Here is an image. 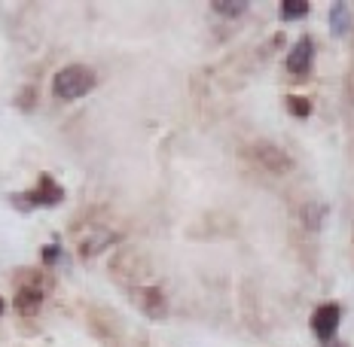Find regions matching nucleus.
Listing matches in <instances>:
<instances>
[{
	"label": "nucleus",
	"instance_id": "0eeeda50",
	"mask_svg": "<svg viewBox=\"0 0 354 347\" xmlns=\"http://www.w3.org/2000/svg\"><path fill=\"white\" fill-rule=\"evenodd\" d=\"M62 186H55L49 177H43L40 183H37L34 192H28V204H58L62 201Z\"/></svg>",
	"mask_w": 354,
	"mask_h": 347
},
{
	"label": "nucleus",
	"instance_id": "f8f14e48",
	"mask_svg": "<svg viewBox=\"0 0 354 347\" xmlns=\"http://www.w3.org/2000/svg\"><path fill=\"white\" fill-rule=\"evenodd\" d=\"M0 311H3V299H0Z\"/></svg>",
	"mask_w": 354,
	"mask_h": 347
},
{
	"label": "nucleus",
	"instance_id": "39448f33",
	"mask_svg": "<svg viewBox=\"0 0 354 347\" xmlns=\"http://www.w3.org/2000/svg\"><path fill=\"white\" fill-rule=\"evenodd\" d=\"M135 305L141 308L144 314H150V317H165L168 311V305H165V295H162L159 290H153V286H144V290H138L135 293Z\"/></svg>",
	"mask_w": 354,
	"mask_h": 347
},
{
	"label": "nucleus",
	"instance_id": "f257e3e1",
	"mask_svg": "<svg viewBox=\"0 0 354 347\" xmlns=\"http://www.w3.org/2000/svg\"><path fill=\"white\" fill-rule=\"evenodd\" d=\"M95 83H98V77H95L92 68H86V64H68V68H62L55 73L53 92L58 101H77L92 92Z\"/></svg>",
	"mask_w": 354,
	"mask_h": 347
},
{
	"label": "nucleus",
	"instance_id": "423d86ee",
	"mask_svg": "<svg viewBox=\"0 0 354 347\" xmlns=\"http://www.w3.org/2000/svg\"><path fill=\"white\" fill-rule=\"evenodd\" d=\"M43 295H46V290H43L40 284H34V280L21 284L19 293H16V308H19V314H34L37 308H40Z\"/></svg>",
	"mask_w": 354,
	"mask_h": 347
},
{
	"label": "nucleus",
	"instance_id": "20e7f679",
	"mask_svg": "<svg viewBox=\"0 0 354 347\" xmlns=\"http://www.w3.org/2000/svg\"><path fill=\"white\" fill-rule=\"evenodd\" d=\"M312 58H315V46L308 37H302L297 46L290 49V55H287V70L293 73V77H306L308 70H312Z\"/></svg>",
	"mask_w": 354,
	"mask_h": 347
},
{
	"label": "nucleus",
	"instance_id": "f03ea898",
	"mask_svg": "<svg viewBox=\"0 0 354 347\" xmlns=\"http://www.w3.org/2000/svg\"><path fill=\"white\" fill-rule=\"evenodd\" d=\"M250 156H254L257 165L266 168V171H272V174H287L293 168L290 156L275 143H254L250 146Z\"/></svg>",
	"mask_w": 354,
	"mask_h": 347
},
{
	"label": "nucleus",
	"instance_id": "6e6552de",
	"mask_svg": "<svg viewBox=\"0 0 354 347\" xmlns=\"http://www.w3.org/2000/svg\"><path fill=\"white\" fill-rule=\"evenodd\" d=\"M330 28H333L336 37H342L348 31V6L345 3H333V10H330Z\"/></svg>",
	"mask_w": 354,
	"mask_h": 347
},
{
	"label": "nucleus",
	"instance_id": "1a4fd4ad",
	"mask_svg": "<svg viewBox=\"0 0 354 347\" xmlns=\"http://www.w3.org/2000/svg\"><path fill=\"white\" fill-rule=\"evenodd\" d=\"M306 12H308L306 0H284V3H281V16L284 19H302Z\"/></svg>",
	"mask_w": 354,
	"mask_h": 347
},
{
	"label": "nucleus",
	"instance_id": "7ed1b4c3",
	"mask_svg": "<svg viewBox=\"0 0 354 347\" xmlns=\"http://www.w3.org/2000/svg\"><path fill=\"white\" fill-rule=\"evenodd\" d=\"M339 320H342L339 305H321L318 311H315V317H312L315 335H318L321 341H330V338H333V332L339 329Z\"/></svg>",
	"mask_w": 354,
	"mask_h": 347
},
{
	"label": "nucleus",
	"instance_id": "9b49d317",
	"mask_svg": "<svg viewBox=\"0 0 354 347\" xmlns=\"http://www.w3.org/2000/svg\"><path fill=\"white\" fill-rule=\"evenodd\" d=\"M217 12H226V16H239V12L248 10V3H214Z\"/></svg>",
	"mask_w": 354,
	"mask_h": 347
},
{
	"label": "nucleus",
	"instance_id": "9d476101",
	"mask_svg": "<svg viewBox=\"0 0 354 347\" xmlns=\"http://www.w3.org/2000/svg\"><path fill=\"white\" fill-rule=\"evenodd\" d=\"M287 110H290L293 116H299V119H306V116L312 113V104H308L306 98H297V95H293V98H287Z\"/></svg>",
	"mask_w": 354,
	"mask_h": 347
}]
</instances>
